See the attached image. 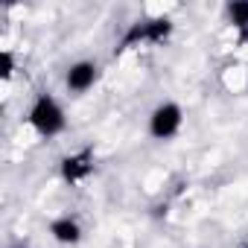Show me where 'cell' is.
Returning <instances> with one entry per match:
<instances>
[{
	"label": "cell",
	"instance_id": "obj_1",
	"mask_svg": "<svg viewBox=\"0 0 248 248\" xmlns=\"http://www.w3.org/2000/svg\"><path fill=\"white\" fill-rule=\"evenodd\" d=\"M175 32V24L170 15H155V18H146V21H135L126 35L120 38V47L117 53H126V50H135L140 44H149V47H161L172 38Z\"/></svg>",
	"mask_w": 248,
	"mask_h": 248
},
{
	"label": "cell",
	"instance_id": "obj_2",
	"mask_svg": "<svg viewBox=\"0 0 248 248\" xmlns=\"http://www.w3.org/2000/svg\"><path fill=\"white\" fill-rule=\"evenodd\" d=\"M27 123L32 126V132L38 138H59L64 129H67V117H64V108L59 105V99L53 93H38L35 102L30 105V114H27Z\"/></svg>",
	"mask_w": 248,
	"mask_h": 248
},
{
	"label": "cell",
	"instance_id": "obj_3",
	"mask_svg": "<svg viewBox=\"0 0 248 248\" xmlns=\"http://www.w3.org/2000/svg\"><path fill=\"white\" fill-rule=\"evenodd\" d=\"M184 126V108L172 99L158 102L149 114V135L155 140H172Z\"/></svg>",
	"mask_w": 248,
	"mask_h": 248
},
{
	"label": "cell",
	"instance_id": "obj_4",
	"mask_svg": "<svg viewBox=\"0 0 248 248\" xmlns=\"http://www.w3.org/2000/svg\"><path fill=\"white\" fill-rule=\"evenodd\" d=\"M59 172H62V181H64V184H70V187L82 184V181L93 172V149L85 146V149H76V152L64 155V158L59 161Z\"/></svg>",
	"mask_w": 248,
	"mask_h": 248
},
{
	"label": "cell",
	"instance_id": "obj_5",
	"mask_svg": "<svg viewBox=\"0 0 248 248\" xmlns=\"http://www.w3.org/2000/svg\"><path fill=\"white\" fill-rule=\"evenodd\" d=\"M96 82H99V64L91 62V59L73 62V64L67 67V73H64V88H67V93H73V96L88 93Z\"/></svg>",
	"mask_w": 248,
	"mask_h": 248
},
{
	"label": "cell",
	"instance_id": "obj_6",
	"mask_svg": "<svg viewBox=\"0 0 248 248\" xmlns=\"http://www.w3.org/2000/svg\"><path fill=\"white\" fill-rule=\"evenodd\" d=\"M47 231L59 245H79L82 242V225L76 216H56Z\"/></svg>",
	"mask_w": 248,
	"mask_h": 248
},
{
	"label": "cell",
	"instance_id": "obj_7",
	"mask_svg": "<svg viewBox=\"0 0 248 248\" xmlns=\"http://www.w3.org/2000/svg\"><path fill=\"white\" fill-rule=\"evenodd\" d=\"M225 15H228V24L233 30L248 35V0H231V3L225 6Z\"/></svg>",
	"mask_w": 248,
	"mask_h": 248
},
{
	"label": "cell",
	"instance_id": "obj_8",
	"mask_svg": "<svg viewBox=\"0 0 248 248\" xmlns=\"http://www.w3.org/2000/svg\"><path fill=\"white\" fill-rule=\"evenodd\" d=\"M15 76V53L12 50H0V79L9 82Z\"/></svg>",
	"mask_w": 248,
	"mask_h": 248
},
{
	"label": "cell",
	"instance_id": "obj_9",
	"mask_svg": "<svg viewBox=\"0 0 248 248\" xmlns=\"http://www.w3.org/2000/svg\"><path fill=\"white\" fill-rule=\"evenodd\" d=\"M12 248H27V245H12Z\"/></svg>",
	"mask_w": 248,
	"mask_h": 248
},
{
	"label": "cell",
	"instance_id": "obj_10",
	"mask_svg": "<svg viewBox=\"0 0 248 248\" xmlns=\"http://www.w3.org/2000/svg\"><path fill=\"white\" fill-rule=\"evenodd\" d=\"M239 248H248V245H239Z\"/></svg>",
	"mask_w": 248,
	"mask_h": 248
}]
</instances>
